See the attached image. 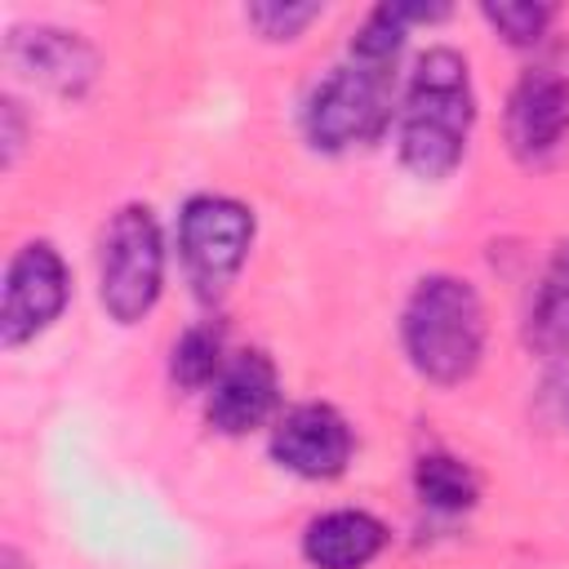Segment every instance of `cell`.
Masks as SVG:
<instances>
[{"label": "cell", "instance_id": "cell-5", "mask_svg": "<svg viewBox=\"0 0 569 569\" xmlns=\"http://www.w3.org/2000/svg\"><path fill=\"white\" fill-rule=\"evenodd\" d=\"M249 240H253V218L244 204L227 200V196H196L187 209H182V222H178V249H182V262L187 271L209 289V284H222L249 253Z\"/></svg>", "mask_w": 569, "mask_h": 569}, {"label": "cell", "instance_id": "cell-7", "mask_svg": "<svg viewBox=\"0 0 569 569\" xmlns=\"http://www.w3.org/2000/svg\"><path fill=\"white\" fill-rule=\"evenodd\" d=\"M271 453L293 476L329 480L351 458V431L329 405H298L280 418V427L271 436Z\"/></svg>", "mask_w": 569, "mask_h": 569}, {"label": "cell", "instance_id": "cell-14", "mask_svg": "<svg viewBox=\"0 0 569 569\" xmlns=\"http://www.w3.org/2000/svg\"><path fill=\"white\" fill-rule=\"evenodd\" d=\"M533 338L542 347H565L569 342V253L551 271L538 307H533Z\"/></svg>", "mask_w": 569, "mask_h": 569}, {"label": "cell", "instance_id": "cell-8", "mask_svg": "<svg viewBox=\"0 0 569 569\" xmlns=\"http://www.w3.org/2000/svg\"><path fill=\"white\" fill-rule=\"evenodd\" d=\"M569 129V84L556 71H529L507 98V142L520 160H542Z\"/></svg>", "mask_w": 569, "mask_h": 569}, {"label": "cell", "instance_id": "cell-4", "mask_svg": "<svg viewBox=\"0 0 569 569\" xmlns=\"http://www.w3.org/2000/svg\"><path fill=\"white\" fill-rule=\"evenodd\" d=\"M160 280H164V249H160V227L151 218V209L142 204H124L107 231H102V262H98V293L102 307L120 320L133 325L138 316H147L160 298Z\"/></svg>", "mask_w": 569, "mask_h": 569}, {"label": "cell", "instance_id": "cell-12", "mask_svg": "<svg viewBox=\"0 0 569 569\" xmlns=\"http://www.w3.org/2000/svg\"><path fill=\"white\" fill-rule=\"evenodd\" d=\"M413 485H418V498L436 511H462L476 502V476L449 458V453H427L418 458V471H413Z\"/></svg>", "mask_w": 569, "mask_h": 569}, {"label": "cell", "instance_id": "cell-3", "mask_svg": "<svg viewBox=\"0 0 569 569\" xmlns=\"http://www.w3.org/2000/svg\"><path fill=\"white\" fill-rule=\"evenodd\" d=\"M391 120V67L360 62L347 53L329 80L316 84L307 102V138L325 151L373 142Z\"/></svg>", "mask_w": 569, "mask_h": 569}, {"label": "cell", "instance_id": "cell-6", "mask_svg": "<svg viewBox=\"0 0 569 569\" xmlns=\"http://www.w3.org/2000/svg\"><path fill=\"white\" fill-rule=\"evenodd\" d=\"M67 307V267L49 244H22L4 271V302H0V342L22 347L40 329L58 320Z\"/></svg>", "mask_w": 569, "mask_h": 569}, {"label": "cell", "instance_id": "cell-15", "mask_svg": "<svg viewBox=\"0 0 569 569\" xmlns=\"http://www.w3.org/2000/svg\"><path fill=\"white\" fill-rule=\"evenodd\" d=\"M485 18L511 40V44H533L547 22H551V9L547 4H516V0H502V4H485Z\"/></svg>", "mask_w": 569, "mask_h": 569}, {"label": "cell", "instance_id": "cell-11", "mask_svg": "<svg viewBox=\"0 0 569 569\" xmlns=\"http://www.w3.org/2000/svg\"><path fill=\"white\" fill-rule=\"evenodd\" d=\"M387 542V529L369 511H329L307 525L302 551L316 569H365Z\"/></svg>", "mask_w": 569, "mask_h": 569}, {"label": "cell", "instance_id": "cell-1", "mask_svg": "<svg viewBox=\"0 0 569 569\" xmlns=\"http://www.w3.org/2000/svg\"><path fill=\"white\" fill-rule=\"evenodd\" d=\"M476 120L467 62L453 49H427L409 76L400 111V160L418 178H445L462 151Z\"/></svg>", "mask_w": 569, "mask_h": 569}, {"label": "cell", "instance_id": "cell-9", "mask_svg": "<svg viewBox=\"0 0 569 569\" xmlns=\"http://www.w3.org/2000/svg\"><path fill=\"white\" fill-rule=\"evenodd\" d=\"M276 409V365L262 351H240L209 391V422L227 436L253 431Z\"/></svg>", "mask_w": 569, "mask_h": 569}, {"label": "cell", "instance_id": "cell-16", "mask_svg": "<svg viewBox=\"0 0 569 569\" xmlns=\"http://www.w3.org/2000/svg\"><path fill=\"white\" fill-rule=\"evenodd\" d=\"M244 18L267 40H293L311 18H320V4H280V0H267V4H249Z\"/></svg>", "mask_w": 569, "mask_h": 569}, {"label": "cell", "instance_id": "cell-10", "mask_svg": "<svg viewBox=\"0 0 569 569\" xmlns=\"http://www.w3.org/2000/svg\"><path fill=\"white\" fill-rule=\"evenodd\" d=\"M4 58L27 76L40 80L58 93H76L89 76H93V53L71 36V31H53V27H36V31H13Z\"/></svg>", "mask_w": 569, "mask_h": 569}, {"label": "cell", "instance_id": "cell-17", "mask_svg": "<svg viewBox=\"0 0 569 569\" xmlns=\"http://www.w3.org/2000/svg\"><path fill=\"white\" fill-rule=\"evenodd\" d=\"M0 124H4V164H13L18 147H22V124H18V102L0 107Z\"/></svg>", "mask_w": 569, "mask_h": 569}, {"label": "cell", "instance_id": "cell-13", "mask_svg": "<svg viewBox=\"0 0 569 569\" xmlns=\"http://www.w3.org/2000/svg\"><path fill=\"white\" fill-rule=\"evenodd\" d=\"M222 373V333L213 325H196L173 342V382L204 387Z\"/></svg>", "mask_w": 569, "mask_h": 569}, {"label": "cell", "instance_id": "cell-2", "mask_svg": "<svg viewBox=\"0 0 569 569\" xmlns=\"http://www.w3.org/2000/svg\"><path fill=\"white\" fill-rule=\"evenodd\" d=\"M485 307L458 276H427L405 307V351L431 382H462L480 365Z\"/></svg>", "mask_w": 569, "mask_h": 569}]
</instances>
